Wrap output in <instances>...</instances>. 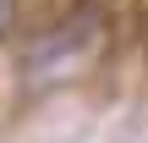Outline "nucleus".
Instances as JSON below:
<instances>
[{"mask_svg":"<svg viewBox=\"0 0 148 143\" xmlns=\"http://www.w3.org/2000/svg\"><path fill=\"white\" fill-rule=\"evenodd\" d=\"M11 22H16V0H0V33H5Z\"/></svg>","mask_w":148,"mask_h":143,"instance_id":"nucleus-2","label":"nucleus"},{"mask_svg":"<svg viewBox=\"0 0 148 143\" xmlns=\"http://www.w3.org/2000/svg\"><path fill=\"white\" fill-rule=\"evenodd\" d=\"M93 50H99V22H93V17H66L60 28L38 33V39L22 50V77H27L33 88H49V83L82 72V66L93 61Z\"/></svg>","mask_w":148,"mask_h":143,"instance_id":"nucleus-1","label":"nucleus"}]
</instances>
